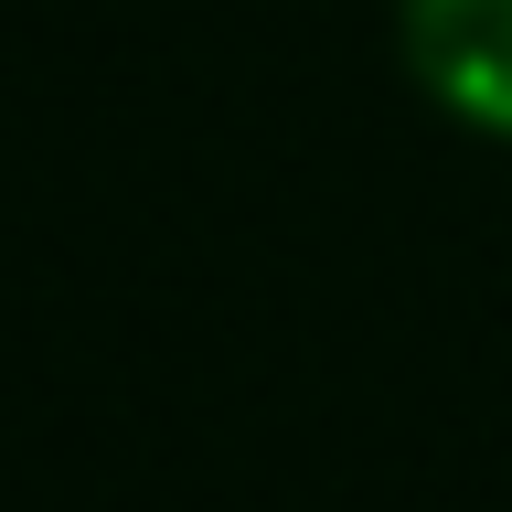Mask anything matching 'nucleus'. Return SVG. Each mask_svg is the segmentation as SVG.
<instances>
[{
  "label": "nucleus",
  "mask_w": 512,
  "mask_h": 512,
  "mask_svg": "<svg viewBox=\"0 0 512 512\" xmlns=\"http://www.w3.org/2000/svg\"><path fill=\"white\" fill-rule=\"evenodd\" d=\"M406 64L459 128L512 139V0H406Z\"/></svg>",
  "instance_id": "1"
}]
</instances>
